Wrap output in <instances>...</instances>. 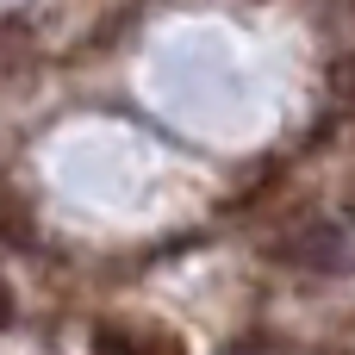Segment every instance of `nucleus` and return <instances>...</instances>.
<instances>
[{
    "label": "nucleus",
    "mask_w": 355,
    "mask_h": 355,
    "mask_svg": "<svg viewBox=\"0 0 355 355\" xmlns=\"http://www.w3.org/2000/svg\"><path fill=\"white\" fill-rule=\"evenodd\" d=\"M94 355H187V343H181L168 324L106 318V324H94Z\"/></svg>",
    "instance_id": "nucleus-1"
},
{
    "label": "nucleus",
    "mask_w": 355,
    "mask_h": 355,
    "mask_svg": "<svg viewBox=\"0 0 355 355\" xmlns=\"http://www.w3.org/2000/svg\"><path fill=\"white\" fill-rule=\"evenodd\" d=\"M0 237L6 243H31V206H25V193L0 175Z\"/></svg>",
    "instance_id": "nucleus-2"
},
{
    "label": "nucleus",
    "mask_w": 355,
    "mask_h": 355,
    "mask_svg": "<svg viewBox=\"0 0 355 355\" xmlns=\"http://www.w3.org/2000/svg\"><path fill=\"white\" fill-rule=\"evenodd\" d=\"M331 94H337V100H355V50H343V56L331 62Z\"/></svg>",
    "instance_id": "nucleus-3"
},
{
    "label": "nucleus",
    "mask_w": 355,
    "mask_h": 355,
    "mask_svg": "<svg viewBox=\"0 0 355 355\" xmlns=\"http://www.w3.org/2000/svg\"><path fill=\"white\" fill-rule=\"evenodd\" d=\"M12 324V293H6V281H0V331Z\"/></svg>",
    "instance_id": "nucleus-4"
}]
</instances>
